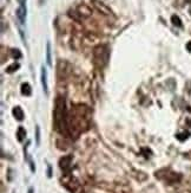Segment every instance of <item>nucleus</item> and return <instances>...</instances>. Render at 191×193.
<instances>
[{"label": "nucleus", "mask_w": 191, "mask_h": 193, "mask_svg": "<svg viewBox=\"0 0 191 193\" xmlns=\"http://www.w3.org/2000/svg\"><path fill=\"white\" fill-rule=\"evenodd\" d=\"M54 128L57 131L61 134V135H68V115L67 110H66L65 100L61 96H58L56 98V103H54Z\"/></svg>", "instance_id": "f257e3e1"}, {"label": "nucleus", "mask_w": 191, "mask_h": 193, "mask_svg": "<svg viewBox=\"0 0 191 193\" xmlns=\"http://www.w3.org/2000/svg\"><path fill=\"white\" fill-rule=\"evenodd\" d=\"M110 59V49L106 44L97 45L93 49V63L97 68H104Z\"/></svg>", "instance_id": "f03ea898"}, {"label": "nucleus", "mask_w": 191, "mask_h": 193, "mask_svg": "<svg viewBox=\"0 0 191 193\" xmlns=\"http://www.w3.org/2000/svg\"><path fill=\"white\" fill-rule=\"evenodd\" d=\"M92 5H93V7L96 8L97 11H99V13H101V14H105V16L112 14L111 8L108 7L107 5H105L103 1H99V0H92Z\"/></svg>", "instance_id": "7ed1b4c3"}, {"label": "nucleus", "mask_w": 191, "mask_h": 193, "mask_svg": "<svg viewBox=\"0 0 191 193\" xmlns=\"http://www.w3.org/2000/svg\"><path fill=\"white\" fill-rule=\"evenodd\" d=\"M75 11H77L78 14L81 17V19H83V18L91 17V14H92V10L87 5H85V4H80V5H78L77 10H75Z\"/></svg>", "instance_id": "20e7f679"}, {"label": "nucleus", "mask_w": 191, "mask_h": 193, "mask_svg": "<svg viewBox=\"0 0 191 193\" xmlns=\"http://www.w3.org/2000/svg\"><path fill=\"white\" fill-rule=\"evenodd\" d=\"M41 84L45 95H48V84H47V70L45 67L41 68Z\"/></svg>", "instance_id": "39448f33"}, {"label": "nucleus", "mask_w": 191, "mask_h": 193, "mask_svg": "<svg viewBox=\"0 0 191 193\" xmlns=\"http://www.w3.org/2000/svg\"><path fill=\"white\" fill-rule=\"evenodd\" d=\"M59 162H60V168L65 172V174H67L68 169H70V167H71V165H70L71 156H64L63 159H60V161Z\"/></svg>", "instance_id": "423d86ee"}, {"label": "nucleus", "mask_w": 191, "mask_h": 193, "mask_svg": "<svg viewBox=\"0 0 191 193\" xmlns=\"http://www.w3.org/2000/svg\"><path fill=\"white\" fill-rule=\"evenodd\" d=\"M17 17H18L20 24H24L26 19V6H19V8L17 10Z\"/></svg>", "instance_id": "0eeeda50"}, {"label": "nucleus", "mask_w": 191, "mask_h": 193, "mask_svg": "<svg viewBox=\"0 0 191 193\" xmlns=\"http://www.w3.org/2000/svg\"><path fill=\"white\" fill-rule=\"evenodd\" d=\"M12 114H13V116L15 117V120H18V121H23L24 116H25L23 109H21L19 105H17V107H14L13 109H12Z\"/></svg>", "instance_id": "6e6552de"}, {"label": "nucleus", "mask_w": 191, "mask_h": 193, "mask_svg": "<svg viewBox=\"0 0 191 193\" xmlns=\"http://www.w3.org/2000/svg\"><path fill=\"white\" fill-rule=\"evenodd\" d=\"M21 94H23L24 96H31V94H32V88H31V85L28 83H23L21 84Z\"/></svg>", "instance_id": "1a4fd4ad"}, {"label": "nucleus", "mask_w": 191, "mask_h": 193, "mask_svg": "<svg viewBox=\"0 0 191 193\" xmlns=\"http://www.w3.org/2000/svg\"><path fill=\"white\" fill-rule=\"evenodd\" d=\"M26 138V130L24 127H19L18 130H17V139H18L19 142H23Z\"/></svg>", "instance_id": "9d476101"}, {"label": "nucleus", "mask_w": 191, "mask_h": 193, "mask_svg": "<svg viewBox=\"0 0 191 193\" xmlns=\"http://www.w3.org/2000/svg\"><path fill=\"white\" fill-rule=\"evenodd\" d=\"M171 23H172V25H173V26H176V27H182V26H183L181 18H179L177 14H173L171 17Z\"/></svg>", "instance_id": "9b49d317"}, {"label": "nucleus", "mask_w": 191, "mask_h": 193, "mask_svg": "<svg viewBox=\"0 0 191 193\" xmlns=\"http://www.w3.org/2000/svg\"><path fill=\"white\" fill-rule=\"evenodd\" d=\"M68 17L72 18V19L75 20V22H81V17H80V16L78 14L77 11H74V10H70V11H68Z\"/></svg>", "instance_id": "f8f14e48"}, {"label": "nucleus", "mask_w": 191, "mask_h": 193, "mask_svg": "<svg viewBox=\"0 0 191 193\" xmlns=\"http://www.w3.org/2000/svg\"><path fill=\"white\" fill-rule=\"evenodd\" d=\"M20 68V65H19V63H13V64H11L9 67L6 68V72L7 74H13V72H15L17 70Z\"/></svg>", "instance_id": "ddd939ff"}, {"label": "nucleus", "mask_w": 191, "mask_h": 193, "mask_svg": "<svg viewBox=\"0 0 191 193\" xmlns=\"http://www.w3.org/2000/svg\"><path fill=\"white\" fill-rule=\"evenodd\" d=\"M46 62L48 64V67L52 65V60H51V44L47 43L46 45Z\"/></svg>", "instance_id": "4468645a"}, {"label": "nucleus", "mask_w": 191, "mask_h": 193, "mask_svg": "<svg viewBox=\"0 0 191 193\" xmlns=\"http://www.w3.org/2000/svg\"><path fill=\"white\" fill-rule=\"evenodd\" d=\"M11 56L14 58V59H19V58H21V52L20 50H18V49H12L11 50Z\"/></svg>", "instance_id": "2eb2a0df"}, {"label": "nucleus", "mask_w": 191, "mask_h": 193, "mask_svg": "<svg viewBox=\"0 0 191 193\" xmlns=\"http://www.w3.org/2000/svg\"><path fill=\"white\" fill-rule=\"evenodd\" d=\"M35 140H37V145L40 143V128L39 126L35 127Z\"/></svg>", "instance_id": "dca6fc26"}, {"label": "nucleus", "mask_w": 191, "mask_h": 193, "mask_svg": "<svg viewBox=\"0 0 191 193\" xmlns=\"http://www.w3.org/2000/svg\"><path fill=\"white\" fill-rule=\"evenodd\" d=\"M33 164H34V162H33V161H30V166H31V172H32V173H34V172H35V166H34V165H33Z\"/></svg>", "instance_id": "f3484780"}, {"label": "nucleus", "mask_w": 191, "mask_h": 193, "mask_svg": "<svg viewBox=\"0 0 191 193\" xmlns=\"http://www.w3.org/2000/svg\"><path fill=\"white\" fill-rule=\"evenodd\" d=\"M18 3L20 4V6H26V0H18Z\"/></svg>", "instance_id": "a211bd4d"}, {"label": "nucleus", "mask_w": 191, "mask_h": 193, "mask_svg": "<svg viewBox=\"0 0 191 193\" xmlns=\"http://www.w3.org/2000/svg\"><path fill=\"white\" fill-rule=\"evenodd\" d=\"M186 49H188V51H190V52H191V40L186 44Z\"/></svg>", "instance_id": "6ab92c4d"}, {"label": "nucleus", "mask_w": 191, "mask_h": 193, "mask_svg": "<svg viewBox=\"0 0 191 193\" xmlns=\"http://www.w3.org/2000/svg\"><path fill=\"white\" fill-rule=\"evenodd\" d=\"M47 175H48V178H51V176H52V173H51V166H50V165H48V174H47Z\"/></svg>", "instance_id": "aec40b11"}, {"label": "nucleus", "mask_w": 191, "mask_h": 193, "mask_svg": "<svg viewBox=\"0 0 191 193\" xmlns=\"http://www.w3.org/2000/svg\"><path fill=\"white\" fill-rule=\"evenodd\" d=\"M33 191H34V190H33V188H32V187H31V188H30V190H28V193H34V192H33Z\"/></svg>", "instance_id": "412c9836"}, {"label": "nucleus", "mask_w": 191, "mask_h": 193, "mask_svg": "<svg viewBox=\"0 0 191 193\" xmlns=\"http://www.w3.org/2000/svg\"><path fill=\"white\" fill-rule=\"evenodd\" d=\"M185 1H186L188 4H191V0H185Z\"/></svg>", "instance_id": "4be33fe9"}]
</instances>
